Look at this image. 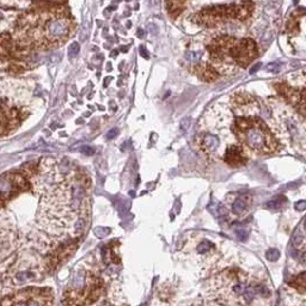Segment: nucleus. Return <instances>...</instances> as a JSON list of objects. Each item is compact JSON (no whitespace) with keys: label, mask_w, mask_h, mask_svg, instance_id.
I'll use <instances>...</instances> for the list:
<instances>
[{"label":"nucleus","mask_w":306,"mask_h":306,"mask_svg":"<svg viewBox=\"0 0 306 306\" xmlns=\"http://www.w3.org/2000/svg\"><path fill=\"white\" fill-rule=\"evenodd\" d=\"M268 285L241 267H228L215 274L206 287L205 306H269Z\"/></svg>","instance_id":"1"},{"label":"nucleus","mask_w":306,"mask_h":306,"mask_svg":"<svg viewBox=\"0 0 306 306\" xmlns=\"http://www.w3.org/2000/svg\"><path fill=\"white\" fill-rule=\"evenodd\" d=\"M73 28V19L65 10H31L18 17L15 38L20 46L43 51L61 46Z\"/></svg>","instance_id":"2"},{"label":"nucleus","mask_w":306,"mask_h":306,"mask_svg":"<svg viewBox=\"0 0 306 306\" xmlns=\"http://www.w3.org/2000/svg\"><path fill=\"white\" fill-rule=\"evenodd\" d=\"M263 113L236 114L233 125L231 126L238 144L242 145L248 153L271 154L282 150L278 134L271 131L268 123L260 115Z\"/></svg>","instance_id":"3"},{"label":"nucleus","mask_w":306,"mask_h":306,"mask_svg":"<svg viewBox=\"0 0 306 306\" xmlns=\"http://www.w3.org/2000/svg\"><path fill=\"white\" fill-rule=\"evenodd\" d=\"M210 64L219 73L229 75L236 67L247 68L257 57V44L252 38H237L233 36H218L207 46Z\"/></svg>","instance_id":"4"},{"label":"nucleus","mask_w":306,"mask_h":306,"mask_svg":"<svg viewBox=\"0 0 306 306\" xmlns=\"http://www.w3.org/2000/svg\"><path fill=\"white\" fill-rule=\"evenodd\" d=\"M101 293V279L92 271H79L65 292L64 303L70 306H86L98 299Z\"/></svg>","instance_id":"5"},{"label":"nucleus","mask_w":306,"mask_h":306,"mask_svg":"<svg viewBox=\"0 0 306 306\" xmlns=\"http://www.w3.org/2000/svg\"><path fill=\"white\" fill-rule=\"evenodd\" d=\"M254 9V2L249 0L239 4L214 5L201 10L195 16V22L204 26H217L230 19L247 20L251 17Z\"/></svg>","instance_id":"6"},{"label":"nucleus","mask_w":306,"mask_h":306,"mask_svg":"<svg viewBox=\"0 0 306 306\" xmlns=\"http://www.w3.org/2000/svg\"><path fill=\"white\" fill-rule=\"evenodd\" d=\"M51 291L41 288H29L9 297H4L2 306H52Z\"/></svg>","instance_id":"7"},{"label":"nucleus","mask_w":306,"mask_h":306,"mask_svg":"<svg viewBox=\"0 0 306 306\" xmlns=\"http://www.w3.org/2000/svg\"><path fill=\"white\" fill-rule=\"evenodd\" d=\"M29 184L24 175L19 172H6L1 176V200L2 205L7 200L12 199L15 195L22 191H26Z\"/></svg>","instance_id":"8"},{"label":"nucleus","mask_w":306,"mask_h":306,"mask_svg":"<svg viewBox=\"0 0 306 306\" xmlns=\"http://www.w3.org/2000/svg\"><path fill=\"white\" fill-rule=\"evenodd\" d=\"M187 249H191V255L196 256L201 261V265H214L219 260V252L217 247L213 242L206 238L192 239L191 245H188Z\"/></svg>","instance_id":"9"},{"label":"nucleus","mask_w":306,"mask_h":306,"mask_svg":"<svg viewBox=\"0 0 306 306\" xmlns=\"http://www.w3.org/2000/svg\"><path fill=\"white\" fill-rule=\"evenodd\" d=\"M223 160L232 168H239V166L247 164L249 157H248L247 150L237 142V144H231L226 147Z\"/></svg>","instance_id":"10"},{"label":"nucleus","mask_w":306,"mask_h":306,"mask_svg":"<svg viewBox=\"0 0 306 306\" xmlns=\"http://www.w3.org/2000/svg\"><path fill=\"white\" fill-rule=\"evenodd\" d=\"M229 210L237 217H243L249 210L251 205V195L249 192L241 191L228 196Z\"/></svg>","instance_id":"11"},{"label":"nucleus","mask_w":306,"mask_h":306,"mask_svg":"<svg viewBox=\"0 0 306 306\" xmlns=\"http://www.w3.org/2000/svg\"><path fill=\"white\" fill-rule=\"evenodd\" d=\"M292 255L299 262L306 263V217L303 221V228L295 230L292 237Z\"/></svg>","instance_id":"12"},{"label":"nucleus","mask_w":306,"mask_h":306,"mask_svg":"<svg viewBox=\"0 0 306 306\" xmlns=\"http://www.w3.org/2000/svg\"><path fill=\"white\" fill-rule=\"evenodd\" d=\"M197 144H199L200 150L205 154L213 157L220 149V138L213 133H202L197 138Z\"/></svg>","instance_id":"13"},{"label":"nucleus","mask_w":306,"mask_h":306,"mask_svg":"<svg viewBox=\"0 0 306 306\" xmlns=\"http://www.w3.org/2000/svg\"><path fill=\"white\" fill-rule=\"evenodd\" d=\"M281 306H306V294L299 293L286 285L281 292Z\"/></svg>","instance_id":"14"},{"label":"nucleus","mask_w":306,"mask_h":306,"mask_svg":"<svg viewBox=\"0 0 306 306\" xmlns=\"http://www.w3.org/2000/svg\"><path fill=\"white\" fill-rule=\"evenodd\" d=\"M191 71L194 75H196L200 79H202L204 81H214L219 78V72L217 68L213 65L208 64H196L191 66Z\"/></svg>","instance_id":"15"},{"label":"nucleus","mask_w":306,"mask_h":306,"mask_svg":"<svg viewBox=\"0 0 306 306\" xmlns=\"http://www.w3.org/2000/svg\"><path fill=\"white\" fill-rule=\"evenodd\" d=\"M187 0H166V7H168L169 12L171 16L176 17L178 13L183 11V4Z\"/></svg>","instance_id":"16"},{"label":"nucleus","mask_w":306,"mask_h":306,"mask_svg":"<svg viewBox=\"0 0 306 306\" xmlns=\"http://www.w3.org/2000/svg\"><path fill=\"white\" fill-rule=\"evenodd\" d=\"M286 202H287L286 197L278 196V197H275V199L270 200V201L267 202V204H266V208H268V210H280L285 207Z\"/></svg>","instance_id":"17"},{"label":"nucleus","mask_w":306,"mask_h":306,"mask_svg":"<svg viewBox=\"0 0 306 306\" xmlns=\"http://www.w3.org/2000/svg\"><path fill=\"white\" fill-rule=\"evenodd\" d=\"M266 257H267L268 261H270V262H275V261L279 260V257H280V251H279L278 249H269L267 252H266Z\"/></svg>","instance_id":"18"},{"label":"nucleus","mask_w":306,"mask_h":306,"mask_svg":"<svg viewBox=\"0 0 306 306\" xmlns=\"http://www.w3.org/2000/svg\"><path fill=\"white\" fill-rule=\"evenodd\" d=\"M202 53L201 52H194V51H189L186 53V59L191 62H197L201 57Z\"/></svg>","instance_id":"19"},{"label":"nucleus","mask_w":306,"mask_h":306,"mask_svg":"<svg viewBox=\"0 0 306 306\" xmlns=\"http://www.w3.org/2000/svg\"><path fill=\"white\" fill-rule=\"evenodd\" d=\"M79 52H80V46H79V43L75 42V43L71 44L70 48H68V57H76V54H78Z\"/></svg>","instance_id":"20"},{"label":"nucleus","mask_w":306,"mask_h":306,"mask_svg":"<svg viewBox=\"0 0 306 306\" xmlns=\"http://www.w3.org/2000/svg\"><path fill=\"white\" fill-rule=\"evenodd\" d=\"M248 236H249V231H248L247 229H239V230H237V237H238V238L241 239L242 242L247 241Z\"/></svg>","instance_id":"21"},{"label":"nucleus","mask_w":306,"mask_h":306,"mask_svg":"<svg viewBox=\"0 0 306 306\" xmlns=\"http://www.w3.org/2000/svg\"><path fill=\"white\" fill-rule=\"evenodd\" d=\"M294 208H295V210H298V212H303V210H306L305 200H300V201H298L297 204L294 205Z\"/></svg>","instance_id":"22"},{"label":"nucleus","mask_w":306,"mask_h":306,"mask_svg":"<svg viewBox=\"0 0 306 306\" xmlns=\"http://www.w3.org/2000/svg\"><path fill=\"white\" fill-rule=\"evenodd\" d=\"M80 152L84 153V154H86V155H92L95 153V149L94 147L88 146V145H86V146L80 147Z\"/></svg>","instance_id":"23"},{"label":"nucleus","mask_w":306,"mask_h":306,"mask_svg":"<svg viewBox=\"0 0 306 306\" xmlns=\"http://www.w3.org/2000/svg\"><path fill=\"white\" fill-rule=\"evenodd\" d=\"M108 233H109V230L108 229L99 228V229H97L96 231H95V234H97L98 237H105Z\"/></svg>","instance_id":"24"},{"label":"nucleus","mask_w":306,"mask_h":306,"mask_svg":"<svg viewBox=\"0 0 306 306\" xmlns=\"http://www.w3.org/2000/svg\"><path fill=\"white\" fill-rule=\"evenodd\" d=\"M117 133H118V129H112V131L108 132L107 139H108V140H112L113 138H115V136L117 135Z\"/></svg>","instance_id":"25"},{"label":"nucleus","mask_w":306,"mask_h":306,"mask_svg":"<svg viewBox=\"0 0 306 306\" xmlns=\"http://www.w3.org/2000/svg\"><path fill=\"white\" fill-rule=\"evenodd\" d=\"M140 53L142 57H145V59H149V53H147V51L144 48V47H141L140 48Z\"/></svg>","instance_id":"26"},{"label":"nucleus","mask_w":306,"mask_h":306,"mask_svg":"<svg viewBox=\"0 0 306 306\" xmlns=\"http://www.w3.org/2000/svg\"><path fill=\"white\" fill-rule=\"evenodd\" d=\"M191 306H200V305H191Z\"/></svg>","instance_id":"27"},{"label":"nucleus","mask_w":306,"mask_h":306,"mask_svg":"<svg viewBox=\"0 0 306 306\" xmlns=\"http://www.w3.org/2000/svg\"><path fill=\"white\" fill-rule=\"evenodd\" d=\"M305 154H306V152H305Z\"/></svg>","instance_id":"28"}]
</instances>
